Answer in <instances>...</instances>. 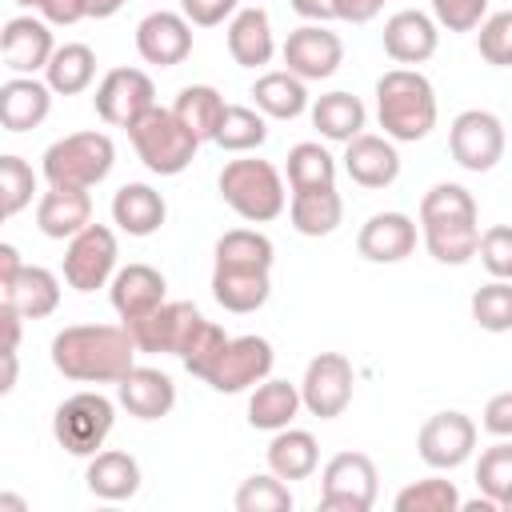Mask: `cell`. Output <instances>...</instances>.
Wrapping results in <instances>:
<instances>
[{"label": "cell", "instance_id": "6da1fadb", "mask_svg": "<svg viewBox=\"0 0 512 512\" xmlns=\"http://www.w3.org/2000/svg\"><path fill=\"white\" fill-rule=\"evenodd\" d=\"M136 352L124 324H68L52 336V368L76 384H120L136 368Z\"/></svg>", "mask_w": 512, "mask_h": 512}, {"label": "cell", "instance_id": "7a4b0ae2", "mask_svg": "<svg viewBox=\"0 0 512 512\" xmlns=\"http://www.w3.org/2000/svg\"><path fill=\"white\" fill-rule=\"evenodd\" d=\"M420 240L436 264H468L480 248V212L464 184H432L420 200Z\"/></svg>", "mask_w": 512, "mask_h": 512}, {"label": "cell", "instance_id": "3957f363", "mask_svg": "<svg viewBox=\"0 0 512 512\" xmlns=\"http://www.w3.org/2000/svg\"><path fill=\"white\" fill-rule=\"evenodd\" d=\"M376 120L388 140L416 144L436 128V88L416 68H388L376 80Z\"/></svg>", "mask_w": 512, "mask_h": 512}, {"label": "cell", "instance_id": "277c9868", "mask_svg": "<svg viewBox=\"0 0 512 512\" xmlns=\"http://www.w3.org/2000/svg\"><path fill=\"white\" fill-rule=\"evenodd\" d=\"M220 200L248 224H268L284 212L288 204V192H284V180L276 172V164L268 160H256V156H240V160H228L220 168Z\"/></svg>", "mask_w": 512, "mask_h": 512}, {"label": "cell", "instance_id": "5b68a950", "mask_svg": "<svg viewBox=\"0 0 512 512\" xmlns=\"http://www.w3.org/2000/svg\"><path fill=\"white\" fill-rule=\"evenodd\" d=\"M116 164V144L108 132H72L60 136L44 148L40 172L52 188H96L100 180H108Z\"/></svg>", "mask_w": 512, "mask_h": 512}, {"label": "cell", "instance_id": "8992f818", "mask_svg": "<svg viewBox=\"0 0 512 512\" xmlns=\"http://www.w3.org/2000/svg\"><path fill=\"white\" fill-rule=\"evenodd\" d=\"M128 140H132L140 164L156 176H180L196 160V148H200V136L172 108H160V104L148 108L128 128Z\"/></svg>", "mask_w": 512, "mask_h": 512}, {"label": "cell", "instance_id": "52a82bcc", "mask_svg": "<svg viewBox=\"0 0 512 512\" xmlns=\"http://www.w3.org/2000/svg\"><path fill=\"white\" fill-rule=\"evenodd\" d=\"M116 404L100 392H72L52 412V436L68 456H96L112 436Z\"/></svg>", "mask_w": 512, "mask_h": 512}, {"label": "cell", "instance_id": "ba28073f", "mask_svg": "<svg viewBox=\"0 0 512 512\" xmlns=\"http://www.w3.org/2000/svg\"><path fill=\"white\" fill-rule=\"evenodd\" d=\"M380 496V472L364 452H336L320 472V508L368 512Z\"/></svg>", "mask_w": 512, "mask_h": 512}, {"label": "cell", "instance_id": "9c48e42d", "mask_svg": "<svg viewBox=\"0 0 512 512\" xmlns=\"http://www.w3.org/2000/svg\"><path fill=\"white\" fill-rule=\"evenodd\" d=\"M448 152L464 172H492L504 160V124L488 108H464L448 128Z\"/></svg>", "mask_w": 512, "mask_h": 512}, {"label": "cell", "instance_id": "30bf717a", "mask_svg": "<svg viewBox=\"0 0 512 512\" xmlns=\"http://www.w3.org/2000/svg\"><path fill=\"white\" fill-rule=\"evenodd\" d=\"M92 108L108 128H124L128 132L148 108H156V84H152V76L144 68H112L96 84Z\"/></svg>", "mask_w": 512, "mask_h": 512}, {"label": "cell", "instance_id": "8fae6325", "mask_svg": "<svg viewBox=\"0 0 512 512\" xmlns=\"http://www.w3.org/2000/svg\"><path fill=\"white\" fill-rule=\"evenodd\" d=\"M116 232L108 224H88L84 232H76L64 248V280L76 292H96L104 284H112L116 276Z\"/></svg>", "mask_w": 512, "mask_h": 512}, {"label": "cell", "instance_id": "7c38bea8", "mask_svg": "<svg viewBox=\"0 0 512 512\" xmlns=\"http://www.w3.org/2000/svg\"><path fill=\"white\" fill-rule=\"evenodd\" d=\"M272 364H276V352L264 336H232L224 344V352L216 356V364L208 368L204 384L212 392H224V396H236V392H248L256 388L260 380L272 376Z\"/></svg>", "mask_w": 512, "mask_h": 512}, {"label": "cell", "instance_id": "4fadbf2b", "mask_svg": "<svg viewBox=\"0 0 512 512\" xmlns=\"http://www.w3.org/2000/svg\"><path fill=\"white\" fill-rule=\"evenodd\" d=\"M356 372L344 352H320L308 360L304 380H300V400L316 420H336L352 404Z\"/></svg>", "mask_w": 512, "mask_h": 512}, {"label": "cell", "instance_id": "5bb4252c", "mask_svg": "<svg viewBox=\"0 0 512 512\" xmlns=\"http://www.w3.org/2000/svg\"><path fill=\"white\" fill-rule=\"evenodd\" d=\"M204 324L200 308L192 300H164L160 308H152L140 320H128L124 328L132 332L140 352H164V356H184V348L192 344L196 328Z\"/></svg>", "mask_w": 512, "mask_h": 512}, {"label": "cell", "instance_id": "9a60e30c", "mask_svg": "<svg viewBox=\"0 0 512 512\" xmlns=\"http://www.w3.org/2000/svg\"><path fill=\"white\" fill-rule=\"evenodd\" d=\"M416 452H420V460H424L428 468H436V472L460 468V464L472 460V452H476V424H472V416H468V412H456V408L432 412V416L420 424V432H416Z\"/></svg>", "mask_w": 512, "mask_h": 512}, {"label": "cell", "instance_id": "2e32d148", "mask_svg": "<svg viewBox=\"0 0 512 512\" xmlns=\"http://www.w3.org/2000/svg\"><path fill=\"white\" fill-rule=\"evenodd\" d=\"M56 52V40H52V24L44 16H12L4 20V32H0V56H4V68L12 76H36L48 68Z\"/></svg>", "mask_w": 512, "mask_h": 512}, {"label": "cell", "instance_id": "e0dca14e", "mask_svg": "<svg viewBox=\"0 0 512 512\" xmlns=\"http://www.w3.org/2000/svg\"><path fill=\"white\" fill-rule=\"evenodd\" d=\"M280 56H284L288 72H296L300 80H328L344 64V44L324 24H300L288 32Z\"/></svg>", "mask_w": 512, "mask_h": 512}, {"label": "cell", "instance_id": "ac0fdd59", "mask_svg": "<svg viewBox=\"0 0 512 512\" xmlns=\"http://www.w3.org/2000/svg\"><path fill=\"white\" fill-rule=\"evenodd\" d=\"M136 52L144 64H156V68H176L188 60L192 52V24L184 12H148L140 24H136Z\"/></svg>", "mask_w": 512, "mask_h": 512}, {"label": "cell", "instance_id": "d6986e66", "mask_svg": "<svg viewBox=\"0 0 512 512\" xmlns=\"http://www.w3.org/2000/svg\"><path fill=\"white\" fill-rule=\"evenodd\" d=\"M416 236H420V224L404 212H376L360 224L356 232V252L368 260V264H400L416 252Z\"/></svg>", "mask_w": 512, "mask_h": 512}, {"label": "cell", "instance_id": "ffe728a7", "mask_svg": "<svg viewBox=\"0 0 512 512\" xmlns=\"http://www.w3.org/2000/svg\"><path fill=\"white\" fill-rule=\"evenodd\" d=\"M436 44H440V24H436V16H428L420 8H404L384 20V52L404 68L432 60Z\"/></svg>", "mask_w": 512, "mask_h": 512}, {"label": "cell", "instance_id": "44dd1931", "mask_svg": "<svg viewBox=\"0 0 512 512\" xmlns=\"http://www.w3.org/2000/svg\"><path fill=\"white\" fill-rule=\"evenodd\" d=\"M344 172L352 184L360 188H388L400 176V152L396 140L376 136V132H360L356 140L344 144Z\"/></svg>", "mask_w": 512, "mask_h": 512}, {"label": "cell", "instance_id": "7402d4cb", "mask_svg": "<svg viewBox=\"0 0 512 512\" xmlns=\"http://www.w3.org/2000/svg\"><path fill=\"white\" fill-rule=\"evenodd\" d=\"M164 292H168V280L152 264H124V268H116V276L108 284L112 308H116V316L124 324L148 316L152 308H160L164 304Z\"/></svg>", "mask_w": 512, "mask_h": 512}, {"label": "cell", "instance_id": "603a6c76", "mask_svg": "<svg viewBox=\"0 0 512 512\" xmlns=\"http://www.w3.org/2000/svg\"><path fill=\"white\" fill-rule=\"evenodd\" d=\"M52 88L48 80H36V76H8L0 84V124L4 132H28V128H40L52 112Z\"/></svg>", "mask_w": 512, "mask_h": 512}, {"label": "cell", "instance_id": "cb8c5ba5", "mask_svg": "<svg viewBox=\"0 0 512 512\" xmlns=\"http://www.w3.org/2000/svg\"><path fill=\"white\" fill-rule=\"evenodd\" d=\"M212 296L224 312L248 316L268 304L272 296V268H236V264H212Z\"/></svg>", "mask_w": 512, "mask_h": 512}, {"label": "cell", "instance_id": "d4e9b609", "mask_svg": "<svg viewBox=\"0 0 512 512\" xmlns=\"http://www.w3.org/2000/svg\"><path fill=\"white\" fill-rule=\"evenodd\" d=\"M92 224V196L88 188H52L36 200V228L48 240H72Z\"/></svg>", "mask_w": 512, "mask_h": 512}, {"label": "cell", "instance_id": "484cf974", "mask_svg": "<svg viewBox=\"0 0 512 512\" xmlns=\"http://www.w3.org/2000/svg\"><path fill=\"white\" fill-rule=\"evenodd\" d=\"M116 396L128 408V416H136V420H160V416H168L176 408V384H172V376L160 372V368H144V364H136L116 384Z\"/></svg>", "mask_w": 512, "mask_h": 512}, {"label": "cell", "instance_id": "4316f807", "mask_svg": "<svg viewBox=\"0 0 512 512\" xmlns=\"http://www.w3.org/2000/svg\"><path fill=\"white\" fill-rule=\"evenodd\" d=\"M84 484L96 500H132L140 492V464L120 448H100L96 456H88Z\"/></svg>", "mask_w": 512, "mask_h": 512}, {"label": "cell", "instance_id": "83f0119b", "mask_svg": "<svg viewBox=\"0 0 512 512\" xmlns=\"http://www.w3.org/2000/svg\"><path fill=\"white\" fill-rule=\"evenodd\" d=\"M228 56L240 68H264L276 56V36H272V20L264 8H240L228 20Z\"/></svg>", "mask_w": 512, "mask_h": 512}, {"label": "cell", "instance_id": "f1b7e54d", "mask_svg": "<svg viewBox=\"0 0 512 512\" xmlns=\"http://www.w3.org/2000/svg\"><path fill=\"white\" fill-rule=\"evenodd\" d=\"M168 220V204L152 184H124L112 196V224L128 236H152Z\"/></svg>", "mask_w": 512, "mask_h": 512}, {"label": "cell", "instance_id": "f546056e", "mask_svg": "<svg viewBox=\"0 0 512 512\" xmlns=\"http://www.w3.org/2000/svg\"><path fill=\"white\" fill-rule=\"evenodd\" d=\"M0 304L16 308L24 320H44L60 308V280L40 264H24L20 276L8 288H0Z\"/></svg>", "mask_w": 512, "mask_h": 512}, {"label": "cell", "instance_id": "4dcf8cb0", "mask_svg": "<svg viewBox=\"0 0 512 512\" xmlns=\"http://www.w3.org/2000/svg\"><path fill=\"white\" fill-rule=\"evenodd\" d=\"M288 220L300 236H332L344 220V200H340L336 184L288 192Z\"/></svg>", "mask_w": 512, "mask_h": 512}, {"label": "cell", "instance_id": "1f68e13d", "mask_svg": "<svg viewBox=\"0 0 512 512\" xmlns=\"http://www.w3.org/2000/svg\"><path fill=\"white\" fill-rule=\"evenodd\" d=\"M304 84H308V80H300L296 72L276 68V72L256 76V84H252V100H256V108H260L268 120H296V116H304V112L312 108Z\"/></svg>", "mask_w": 512, "mask_h": 512}, {"label": "cell", "instance_id": "d6a6232c", "mask_svg": "<svg viewBox=\"0 0 512 512\" xmlns=\"http://www.w3.org/2000/svg\"><path fill=\"white\" fill-rule=\"evenodd\" d=\"M304 408L300 400V384H288V380H260L248 396V424L260 428V432H280L296 420V412Z\"/></svg>", "mask_w": 512, "mask_h": 512}, {"label": "cell", "instance_id": "836d02e7", "mask_svg": "<svg viewBox=\"0 0 512 512\" xmlns=\"http://www.w3.org/2000/svg\"><path fill=\"white\" fill-rule=\"evenodd\" d=\"M312 128L324 136V140H336V144H348L364 132L368 124V112L360 104V96L352 92H324L312 100Z\"/></svg>", "mask_w": 512, "mask_h": 512}, {"label": "cell", "instance_id": "e575fe53", "mask_svg": "<svg viewBox=\"0 0 512 512\" xmlns=\"http://www.w3.org/2000/svg\"><path fill=\"white\" fill-rule=\"evenodd\" d=\"M264 456H268V472H276L280 480H308L320 464V444H316L312 432L288 424L272 436Z\"/></svg>", "mask_w": 512, "mask_h": 512}, {"label": "cell", "instance_id": "d590c367", "mask_svg": "<svg viewBox=\"0 0 512 512\" xmlns=\"http://www.w3.org/2000/svg\"><path fill=\"white\" fill-rule=\"evenodd\" d=\"M44 80L56 96H80L92 80H96V52L80 40L72 44H56L48 68H44Z\"/></svg>", "mask_w": 512, "mask_h": 512}, {"label": "cell", "instance_id": "8d00e7d4", "mask_svg": "<svg viewBox=\"0 0 512 512\" xmlns=\"http://www.w3.org/2000/svg\"><path fill=\"white\" fill-rule=\"evenodd\" d=\"M172 112H176V116L200 136V144H204V140H216V128H220L228 104H224V96H220L212 84H188V88H180Z\"/></svg>", "mask_w": 512, "mask_h": 512}, {"label": "cell", "instance_id": "74e56055", "mask_svg": "<svg viewBox=\"0 0 512 512\" xmlns=\"http://www.w3.org/2000/svg\"><path fill=\"white\" fill-rule=\"evenodd\" d=\"M284 172H288V188L292 192H300V188H332L336 184V160L320 140L292 144Z\"/></svg>", "mask_w": 512, "mask_h": 512}, {"label": "cell", "instance_id": "f35d334b", "mask_svg": "<svg viewBox=\"0 0 512 512\" xmlns=\"http://www.w3.org/2000/svg\"><path fill=\"white\" fill-rule=\"evenodd\" d=\"M264 140H268V116L260 108H248V104H228L212 144H220L224 152L244 156V152H256Z\"/></svg>", "mask_w": 512, "mask_h": 512}, {"label": "cell", "instance_id": "ab89813d", "mask_svg": "<svg viewBox=\"0 0 512 512\" xmlns=\"http://www.w3.org/2000/svg\"><path fill=\"white\" fill-rule=\"evenodd\" d=\"M276 248L264 232L256 228H232L216 240V264H236V268H272Z\"/></svg>", "mask_w": 512, "mask_h": 512}, {"label": "cell", "instance_id": "60d3db41", "mask_svg": "<svg viewBox=\"0 0 512 512\" xmlns=\"http://www.w3.org/2000/svg\"><path fill=\"white\" fill-rule=\"evenodd\" d=\"M460 504H464L460 488L452 480H444V476H424V480L400 488L396 500H392L396 512H456Z\"/></svg>", "mask_w": 512, "mask_h": 512}, {"label": "cell", "instance_id": "b9f144b4", "mask_svg": "<svg viewBox=\"0 0 512 512\" xmlns=\"http://www.w3.org/2000/svg\"><path fill=\"white\" fill-rule=\"evenodd\" d=\"M236 512H292V488L288 480H280L276 472H264V476H248L240 488H236Z\"/></svg>", "mask_w": 512, "mask_h": 512}, {"label": "cell", "instance_id": "7bdbcfd3", "mask_svg": "<svg viewBox=\"0 0 512 512\" xmlns=\"http://www.w3.org/2000/svg\"><path fill=\"white\" fill-rule=\"evenodd\" d=\"M476 488L500 508L512 496V436H504L500 444L484 448L476 460Z\"/></svg>", "mask_w": 512, "mask_h": 512}, {"label": "cell", "instance_id": "ee69618b", "mask_svg": "<svg viewBox=\"0 0 512 512\" xmlns=\"http://www.w3.org/2000/svg\"><path fill=\"white\" fill-rule=\"evenodd\" d=\"M472 320L484 332H512V280H488L472 292Z\"/></svg>", "mask_w": 512, "mask_h": 512}, {"label": "cell", "instance_id": "f6af8a7d", "mask_svg": "<svg viewBox=\"0 0 512 512\" xmlns=\"http://www.w3.org/2000/svg\"><path fill=\"white\" fill-rule=\"evenodd\" d=\"M32 192H36V172L24 156L8 152L0 156V208L4 216H16L32 204Z\"/></svg>", "mask_w": 512, "mask_h": 512}, {"label": "cell", "instance_id": "bcb514c9", "mask_svg": "<svg viewBox=\"0 0 512 512\" xmlns=\"http://www.w3.org/2000/svg\"><path fill=\"white\" fill-rule=\"evenodd\" d=\"M476 48L484 56V64L492 68H512V12H492L480 20L476 32Z\"/></svg>", "mask_w": 512, "mask_h": 512}, {"label": "cell", "instance_id": "7dc6e473", "mask_svg": "<svg viewBox=\"0 0 512 512\" xmlns=\"http://www.w3.org/2000/svg\"><path fill=\"white\" fill-rule=\"evenodd\" d=\"M232 336L220 328V324H212V320H204L200 328H196V336H192V344L184 348V356H180V364L192 372V376H208V368L216 364V356L224 352V344H228Z\"/></svg>", "mask_w": 512, "mask_h": 512}, {"label": "cell", "instance_id": "c3c4849f", "mask_svg": "<svg viewBox=\"0 0 512 512\" xmlns=\"http://www.w3.org/2000/svg\"><path fill=\"white\" fill-rule=\"evenodd\" d=\"M476 256H480V264L488 268L492 280H512V224L484 228Z\"/></svg>", "mask_w": 512, "mask_h": 512}, {"label": "cell", "instance_id": "681fc988", "mask_svg": "<svg viewBox=\"0 0 512 512\" xmlns=\"http://www.w3.org/2000/svg\"><path fill=\"white\" fill-rule=\"evenodd\" d=\"M484 12H488V0H432V16L448 32H472V28H480Z\"/></svg>", "mask_w": 512, "mask_h": 512}, {"label": "cell", "instance_id": "f907efd6", "mask_svg": "<svg viewBox=\"0 0 512 512\" xmlns=\"http://www.w3.org/2000/svg\"><path fill=\"white\" fill-rule=\"evenodd\" d=\"M180 12L192 28H216L240 12V0H180Z\"/></svg>", "mask_w": 512, "mask_h": 512}, {"label": "cell", "instance_id": "816d5d0a", "mask_svg": "<svg viewBox=\"0 0 512 512\" xmlns=\"http://www.w3.org/2000/svg\"><path fill=\"white\" fill-rule=\"evenodd\" d=\"M484 432L488 436H512V388L508 392H496L488 404H484V416H480Z\"/></svg>", "mask_w": 512, "mask_h": 512}, {"label": "cell", "instance_id": "f5cc1de1", "mask_svg": "<svg viewBox=\"0 0 512 512\" xmlns=\"http://www.w3.org/2000/svg\"><path fill=\"white\" fill-rule=\"evenodd\" d=\"M36 12H40L48 24L68 28V24H80V20L88 16V0H40Z\"/></svg>", "mask_w": 512, "mask_h": 512}, {"label": "cell", "instance_id": "db71d44e", "mask_svg": "<svg viewBox=\"0 0 512 512\" xmlns=\"http://www.w3.org/2000/svg\"><path fill=\"white\" fill-rule=\"evenodd\" d=\"M384 8V0H336V20L348 24H368L376 12Z\"/></svg>", "mask_w": 512, "mask_h": 512}, {"label": "cell", "instance_id": "11a10c76", "mask_svg": "<svg viewBox=\"0 0 512 512\" xmlns=\"http://www.w3.org/2000/svg\"><path fill=\"white\" fill-rule=\"evenodd\" d=\"M296 16H304L308 24H328L336 20V0H288Z\"/></svg>", "mask_w": 512, "mask_h": 512}, {"label": "cell", "instance_id": "9f6ffc18", "mask_svg": "<svg viewBox=\"0 0 512 512\" xmlns=\"http://www.w3.org/2000/svg\"><path fill=\"white\" fill-rule=\"evenodd\" d=\"M0 320H4V348L0 352H20V324H24V316L16 308L0 304Z\"/></svg>", "mask_w": 512, "mask_h": 512}, {"label": "cell", "instance_id": "6f0895ef", "mask_svg": "<svg viewBox=\"0 0 512 512\" xmlns=\"http://www.w3.org/2000/svg\"><path fill=\"white\" fill-rule=\"evenodd\" d=\"M20 268H24L20 252H16L12 244H0V288H8V284L20 276Z\"/></svg>", "mask_w": 512, "mask_h": 512}, {"label": "cell", "instance_id": "680465c9", "mask_svg": "<svg viewBox=\"0 0 512 512\" xmlns=\"http://www.w3.org/2000/svg\"><path fill=\"white\" fill-rule=\"evenodd\" d=\"M124 8V0H88V16L92 20H108V16H116Z\"/></svg>", "mask_w": 512, "mask_h": 512}, {"label": "cell", "instance_id": "91938a15", "mask_svg": "<svg viewBox=\"0 0 512 512\" xmlns=\"http://www.w3.org/2000/svg\"><path fill=\"white\" fill-rule=\"evenodd\" d=\"M4 356V380H0V392L8 396L16 388V352H0Z\"/></svg>", "mask_w": 512, "mask_h": 512}, {"label": "cell", "instance_id": "94428289", "mask_svg": "<svg viewBox=\"0 0 512 512\" xmlns=\"http://www.w3.org/2000/svg\"><path fill=\"white\" fill-rule=\"evenodd\" d=\"M0 508H12V512H28V504H24L20 496H12V492H0Z\"/></svg>", "mask_w": 512, "mask_h": 512}, {"label": "cell", "instance_id": "6125c7cd", "mask_svg": "<svg viewBox=\"0 0 512 512\" xmlns=\"http://www.w3.org/2000/svg\"><path fill=\"white\" fill-rule=\"evenodd\" d=\"M20 8H40V0H16Z\"/></svg>", "mask_w": 512, "mask_h": 512}, {"label": "cell", "instance_id": "be15d7a7", "mask_svg": "<svg viewBox=\"0 0 512 512\" xmlns=\"http://www.w3.org/2000/svg\"><path fill=\"white\" fill-rule=\"evenodd\" d=\"M500 512H512V496H508V500H504V504H500Z\"/></svg>", "mask_w": 512, "mask_h": 512}]
</instances>
